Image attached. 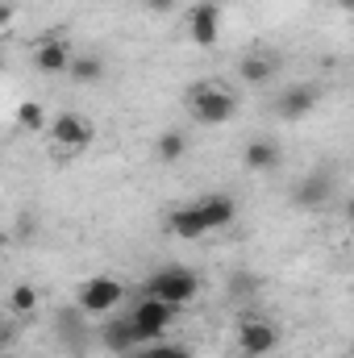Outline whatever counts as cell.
<instances>
[{"instance_id":"obj_1","label":"cell","mask_w":354,"mask_h":358,"mask_svg":"<svg viewBox=\"0 0 354 358\" xmlns=\"http://www.w3.org/2000/svg\"><path fill=\"white\" fill-rule=\"evenodd\" d=\"M187 108H192V117L200 125H225L238 113V96L225 88V84H217V80H200V84H192V92H187Z\"/></svg>"},{"instance_id":"obj_2","label":"cell","mask_w":354,"mask_h":358,"mask_svg":"<svg viewBox=\"0 0 354 358\" xmlns=\"http://www.w3.org/2000/svg\"><path fill=\"white\" fill-rule=\"evenodd\" d=\"M146 296H159V300H167V304H192L196 296H200V275L192 267H183V263H171V267H159L150 279H146Z\"/></svg>"},{"instance_id":"obj_3","label":"cell","mask_w":354,"mask_h":358,"mask_svg":"<svg viewBox=\"0 0 354 358\" xmlns=\"http://www.w3.org/2000/svg\"><path fill=\"white\" fill-rule=\"evenodd\" d=\"M125 296L129 292H125V283L117 275H92L76 287V308L88 313V317H108L113 308L125 304Z\"/></svg>"},{"instance_id":"obj_4","label":"cell","mask_w":354,"mask_h":358,"mask_svg":"<svg viewBox=\"0 0 354 358\" xmlns=\"http://www.w3.org/2000/svg\"><path fill=\"white\" fill-rule=\"evenodd\" d=\"M176 304H167V300H159V296H142L134 308H129V317H134V325L146 334V342H163L167 338V329L176 325Z\"/></svg>"},{"instance_id":"obj_5","label":"cell","mask_w":354,"mask_h":358,"mask_svg":"<svg viewBox=\"0 0 354 358\" xmlns=\"http://www.w3.org/2000/svg\"><path fill=\"white\" fill-rule=\"evenodd\" d=\"M50 146L55 150H67V155H80V150H88L92 138H96V129H92L88 117H80V113H59L55 121H50Z\"/></svg>"},{"instance_id":"obj_6","label":"cell","mask_w":354,"mask_h":358,"mask_svg":"<svg viewBox=\"0 0 354 358\" xmlns=\"http://www.w3.org/2000/svg\"><path fill=\"white\" fill-rule=\"evenodd\" d=\"M238 346L246 358H267L279 350V329L267 317H242L238 321Z\"/></svg>"},{"instance_id":"obj_7","label":"cell","mask_w":354,"mask_h":358,"mask_svg":"<svg viewBox=\"0 0 354 358\" xmlns=\"http://www.w3.org/2000/svg\"><path fill=\"white\" fill-rule=\"evenodd\" d=\"M187 38L200 50H217V42H221V4L217 0L192 4V13H187Z\"/></svg>"},{"instance_id":"obj_8","label":"cell","mask_w":354,"mask_h":358,"mask_svg":"<svg viewBox=\"0 0 354 358\" xmlns=\"http://www.w3.org/2000/svg\"><path fill=\"white\" fill-rule=\"evenodd\" d=\"M71 59H76V50H71V42L59 38V34L34 42V67H38L42 76H67V71H71Z\"/></svg>"},{"instance_id":"obj_9","label":"cell","mask_w":354,"mask_h":358,"mask_svg":"<svg viewBox=\"0 0 354 358\" xmlns=\"http://www.w3.org/2000/svg\"><path fill=\"white\" fill-rule=\"evenodd\" d=\"M100 342H104V350H113V355H134L138 346H150L146 334L134 325V317H108V321L100 325Z\"/></svg>"},{"instance_id":"obj_10","label":"cell","mask_w":354,"mask_h":358,"mask_svg":"<svg viewBox=\"0 0 354 358\" xmlns=\"http://www.w3.org/2000/svg\"><path fill=\"white\" fill-rule=\"evenodd\" d=\"M317 104H321V88H317V84H292V88L279 92L275 113H279L283 121H304V117L317 113Z\"/></svg>"},{"instance_id":"obj_11","label":"cell","mask_w":354,"mask_h":358,"mask_svg":"<svg viewBox=\"0 0 354 358\" xmlns=\"http://www.w3.org/2000/svg\"><path fill=\"white\" fill-rule=\"evenodd\" d=\"M196 213L204 217L208 229H229L238 221V200L225 196V192H213V196H200L196 200Z\"/></svg>"},{"instance_id":"obj_12","label":"cell","mask_w":354,"mask_h":358,"mask_svg":"<svg viewBox=\"0 0 354 358\" xmlns=\"http://www.w3.org/2000/svg\"><path fill=\"white\" fill-rule=\"evenodd\" d=\"M242 163H246V171H275L283 163V150L275 138H250L242 146Z\"/></svg>"},{"instance_id":"obj_13","label":"cell","mask_w":354,"mask_h":358,"mask_svg":"<svg viewBox=\"0 0 354 358\" xmlns=\"http://www.w3.org/2000/svg\"><path fill=\"white\" fill-rule=\"evenodd\" d=\"M167 229H171L176 238H183V242H200L204 234H213V229L204 225V217L196 213V204H183V208H171V213H167Z\"/></svg>"},{"instance_id":"obj_14","label":"cell","mask_w":354,"mask_h":358,"mask_svg":"<svg viewBox=\"0 0 354 358\" xmlns=\"http://www.w3.org/2000/svg\"><path fill=\"white\" fill-rule=\"evenodd\" d=\"M330 192H334L330 176H309V179H300V183L292 187V200H296L300 208H321V204L330 200Z\"/></svg>"},{"instance_id":"obj_15","label":"cell","mask_w":354,"mask_h":358,"mask_svg":"<svg viewBox=\"0 0 354 358\" xmlns=\"http://www.w3.org/2000/svg\"><path fill=\"white\" fill-rule=\"evenodd\" d=\"M275 71H279V59H271V55H246V59L238 63V80L250 84V88L275 80Z\"/></svg>"},{"instance_id":"obj_16","label":"cell","mask_w":354,"mask_h":358,"mask_svg":"<svg viewBox=\"0 0 354 358\" xmlns=\"http://www.w3.org/2000/svg\"><path fill=\"white\" fill-rule=\"evenodd\" d=\"M104 71H108V67H104V59H100V55H76V59H71L67 80H71V84H80V88H88V84H100V80H104Z\"/></svg>"},{"instance_id":"obj_17","label":"cell","mask_w":354,"mask_h":358,"mask_svg":"<svg viewBox=\"0 0 354 358\" xmlns=\"http://www.w3.org/2000/svg\"><path fill=\"white\" fill-rule=\"evenodd\" d=\"M50 121L55 117H46V104H38V100H25L17 108V125L29 129V134H50Z\"/></svg>"},{"instance_id":"obj_18","label":"cell","mask_w":354,"mask_h":358,"mask_svg":"<svg viewBox=\"0 0 354 358\" xmlns=\"http://www.w3.org/2000/svg\"><path fill=\"white\" fill-rule=\"evenodd\" d=\"M155 155H159V163H179V159L187 155V138H183L179 129H163V134L155 138Z\"/></svg>"},{"instance_id":"obj_19","label":"cell","mask_w":354,"mask_h":358,"mask_svg":"<svg viewBox=\"0 0 354 358\" xmlns=\"http://www.w3.org/2000/svg\"><path fill=\"white\" fill-rule=\"evenodd\" d=\"M38 308V287L34 283H13V292H8V313L13 317H29Z\"/></svg>"},{"instance_id":"obj_20","label":"cell","mask_w":354,"mask_h":358,"mask_svg":"<svg viewBox=\"0 0 354 358\" xmlns=\"http://www.w3.org/2000/svg\"><path fill=\"white\" fill-rule=\"evenodd\" d=\"M134 358H192V350L187 346H159V342H150L146 350H134Z\"/></svg>"},{"instance_id":"obj_21","label":"cell","mask_w":354,"mask_h":358,"mask_svg":"<svg viewBox=\"0 0 354 358\" xmlns=\"http://www.w3.org/2000/svg\"><path fill=\"white\" fill-rule=\"evenodd\" d=\"M13 17H17V8H13V4H4V8H0V29H4V34L13 29Z\"/></svg>"},{"instance_id":"obj_22","label":"cell","mask_w":354,"mask_h":358,"mask_svg":"<svg viewBox=\"0 0 354 358\" xmlns=\"http://www.w3.org/2000/svg\"><path fill=\"white\" fill-rule=\"evenodd\" d=\"M342 213H346V234L354 238V196L346 200V208H342Z\"/></svg>"},{"instance_id":"obj_23","label":"cell","mask_w":354,"mask_h":358,"mask_svg":"<svg viewBox=\"0 0 354 358\" xmlns=\"http://www.w3.org/2000/svg\"><path fill=\"white\" fill-rule=\"evenodd\" d=\"M146 4H150V8H171L176 0H146Z\"/></svg>"},{"instance_id":"obj_24","label":"cell","mask_w":354,"mask_h":358,"mask_svg":"<svg viewBox=\"0 0 354 358\" xmlns=\"http://www.w3.org/2000/svg\"><path fill=\"white\" fill-rule=\"evenodd\" d=\"M334 4H338L342 13H354V0H334Z\"/></svg>"},{"instance_id":"obj_25","label":"cell","mask_w":354,"mask_h":358,"mask_svg":"<svg viewBox=\"0 0 354 358\" xmlns=\"http://www.w3.org/2000/svg\"><path fill=\"white\" fill-rule=\"evenodd\" d=\"M342 358H354V346H351V350H346V355H342Z\"/></svg>"},{"instance_id":"obj_26","label":"cell","mask_w":354,"mask_h":358,"mask_svg":"<svg viewBox=\"0 0 354 358\" xmlns=\"http://www.w3.org/2000/svg\"><path fill=\"white\" fill-rule=\"evenodd\" d=\"M242 358H246V355H242Z\"/></svg>"}]
</instances>
